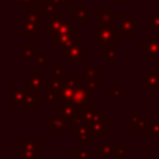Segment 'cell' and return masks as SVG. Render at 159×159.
<instances>
[{"label": "cell", "instance_id": "obj_33", "mask_svg": "<svg viewBox=\"0 0 159 159\" xmlns=\"http://www.w3.org/2000/svg\"><path fill=\"white\" fill-rule=\"evenodd\" d=\"M84 144H81L78 149L73 152V159H89L91 153L84 148Z\"/></svg>", "mask_w": 159, "mask_h": 159}, {"label": "cell", "instance_id": "obj_44", "mask_svg": "<svg viewBox=\"0 0 159 159\" xmlns=\"http://www.w3.org/2000/svg\"><path fill=\"white\" fill-rule=\"evenodd\" d=\"M65 1H66L67 4H70V2H78L80 0H65Z\"/></svg>", "mask_w": 159, "mask_h": 159}, {"label": "cell", "instance_id": "obj_32", "mask_svg": "<svg viewBox=\"0 0 159 159\" xmlns=\"http://www.w3.org/2000/svg\"><path fill=\"white\" fill-rule=\"evenodd\" d=\"M147 24L152 27L153 31H159V12L155 15L148 14L147 15Z\"/></svg>", "mask_w": 159, "mask_h": 159}, {"label": "cell", "instance_id": "obj_29", "mask_svg": "<svg viewBox=\"0 0 159 159\" xmlns=\"http://www.w3.org/2000/svg\"><path fill=\"white\" fill-rule=\"evenodd\" d=\"M50 70H51V76H55V77H57V78H60V80H66V78H68V73H67V71L66 70H63L61 66H57V65H51L50 66Z\"/></svg>", "mask_w": 159, "mask_h": 159}, {"label": "cell", "instance_id": "obj_9", "mask_svg": "<svg viewBox=\"0 0 159 159\" xmlns=\"http://www.w3.org/2000/svg\"><path fill=\"white\" fill-rule=\"evenodd\" d=\"M26 94H25V99L22 102V109L24 111H32L39 103H40V93L39 89H34V88H25Z\"/></svg>", "mask_w": 159, "mask_h": 159}, {"label": "cell", "instance_id": "obj_11", "mask_svg": "<svg viewBox=\"0 0 159 159\" xmlns=\"http://www.w3.org/2000/svg\"><path fill=\"white\" fill-rule=\"evenodd\" d=\"M119 53V48L113 46V43H103L102 50H101V57L106 60L107 65L112 66L114 63V60H117Z\"/></svg>", "mask_w": 159, "mask_h": 159}, {"label": "cell", "instance_id": "obj_25", "mask_svg": "<svg viewBox=\"0 0 159 159\" xmlns=\"http://www.w3.org/2000/svg\"><path fill=\"white\" fill-rule=\"evenodd\" d=\"M36 47H35V43L32 41H29V42H24L22 43V58L27 60V58H34V55L36 52Z\"/></svg>", "mask_w": 159, "mask_h": 159}, {"label": "cell", "instance_id": "obj_13", "mask_svg": "<svg viewBox=\"0 0 159 159\" xmlns=\"http://www.w3.org/2000/svg\"><path fill=\"white\" fill-rule=\"evenodd\" d=\"M73 19L77 20L81 26H84L87 20L91 19V10L86 7L84 2H80V5L73 9Z\"/></svg>", "mask_w": 159, "mask_h": 159}, {"label": "cell", "instance_id": "obj_1", "mask_svg": "<svg viewBox=\"0 0 159 159\" xmlns=\"http://www.w3.org/2000/svg\"><path fill=\"white\" fill-rule=\"evenodd\" d=\"M61 57L62 60H66L71 66L80 65V62L86 57V43L83 41H80L78 37H75L73 43L61 51Z\"/></svg>", "mask_w": 159, "mask_h": 159}, {"label": "cell", "instance_id": "obj_2", "mask_svg": "<svg viewBox=\"0 0 159 159\" xmlns=\"http://www.w3.org/2000/svg\"><path fill=\"white\" fill-rule=\"evenodd\" d=\"M135 14H116L114 21H117L116 27L120 37H135Z\"/></svg>", "mask_w": 159, "mask_h": 159}, {"label": "cell", "instance_id": "obj_4", "mask_svg": "<svg viewBox=\"0 0 159 159\" xmlns=\"http://www.w3.org/2000/svg\"><path fill=\"white\" fill-rule=\"evenodd\" d=\"M114 11L112 7H98L96 10V30L114 25Z\"/></svg>", "mask_w": 159, "mask_h": 159}, {"label": "cell", "instance_id": "obj_27", "mask_svg": "<svg viewBox=\"0 0 159 159\" xmlns=\"http://www.w3.org/2000/svg\"><path fill=\"white\" fill-rule=\"evenodd\" d=\"M103 72L101 70H98L96 66L93 65H86L84 66V77L88 78H99L102 77Z\"/></svg>", "mask_w": 159, "mask_h": 159}, {"label": "cell", "instance_id": "obj_36", "mask_svg": "<svg viewBox=\"0 0 159 159\" xmlns=\"http://www.w3.org/2000/svg\"><path fill=\"white\" fill-rule=\"evenodd\" d=\"M22 148L29 150H37L39 152V139H24L22 140Z\"/></svg>", "mask_w": 159, "mask_h": 159}, {"label": "cell", "instance_id": "obj_10", "mask_svg": "<svg viewBox=\"0 0 159 159\" xmlns=\"http://www.w3.org/2000/svg\"><path fill=\"white\" fill-rule=\"evenodd\" d=\"M73 22H75V19L72 20H65L62 22V25L56 30V31H52L50 32V42L55 43L56 40L62 36V35H67V34H73Z\"/></svg>", "mask_w": 159, "mask_h": 159}, {"label": "cell", "instance_id": "obj_14", "mask_svg": "<svg viewBox=\"0 0 159 159\" xmlns=\"http://www.w3.org/2000/svg\"><path fill=\"white\" fill-rule=\"evenodd\" d=\"M46 78L45 76L40 75V71H29V88L34 89H42L46 86Z\"/></svg>", "mask_w": 159, "mask_h": 159}, {"label": "cell", "instance_id": "obj_3", "mask_svg": "<svg viewBox=\"0 0 159 159\" xmlns=\"http://www.w3.org/2000/svg\"><path fill=\"white\" fill-rule=\"evenodd\" d=\"M119 34L118 30L116 27V25H109V26H104L101 29H97V36H96V41L101 45L103 43H117L119 41Z\"/></svg>", "mask_w": 159, "mask_h": 159}, {"label": "cell", "instance_id": "obj_28", "mask_svg": "<svg viewBox=\"0 0 159 159\" xmlns=\"http://www.w3.org/2000/svg\"><path fill=\"white\" fill-rule=\"evenodd\" d=\"M22 19H24V22H31V24H36V25L40 24V14L36 12L34 9H30L26 14H24Z\"/></svg>", "mask_w": 159, "mask_h": 159}, {"label": "cell", "instance_id": "obj_31", "mask_svg": "<svg viewBox=\"0 0 159 159\" xmlns=\"http://www.w3.org/2000/svg\"><path fill=\"white\" fill-rule=\"evenodd\" d=\"M17 155L22 159H39V152L37 150H29V149H20L17 150Z\"/></svg>", "mask_w": 159, "mask_h": 159}, {"label": "cell", "instance_id": "obj_40", "mask_svg": "<svg viewBox=\"0 0 159 159\" xmlns=\"http://www.w3.org/2000/svg\"><path fill=\"white\" fill-rule=\"evenodd\" d=\"M147 42L150 45H158L159 46V36H148Z\"/></svg>", "mask_w": 159, "mask_h": 159}, {"label": "cell", "instance_id": "obj_16", "mask_svg": "<svg viewBox=\"0 0 159 159\" xmlns=\"http://www.w3.org/2000/svg\"><path fill=\"white\" fill-rule=\"evenodd\" d=\"M65 20L62 19V15L56 12V14H52L50 15L48 19L45 20V30L47 32H52V31H56L63 22Z\"/></svg>", "mask_w": 159, "mask_h": 159}, {"label": "cell", "instance_id": "obj_38", "mask_svg": "<svg viewBox=\"0 0 159 159\" xmlns=\"http://www.w3.org/2000/svg\"><path fill=\"white\" fill-rule=\"evenodd\" d=\"M129 117H130V125H132L133 128H135V125L138 124V122H139V119L143 117V114H142L140 111H130Z\"/></svg>", "mask_w": 159, "mask_h": 159}, {"label": "cell", "instance_id": "obj_30", "mask_svg": "<svg viewBox=\"0 0 159 159\" xmlns=\"http://www.w3.org/2000/svg\"><path fill=\"white\" fill-rule=\"evenodd\" d=\"M107 93L111 94L116 99H123L125 97V91L122 87H108L107 88Z\"/></svg>", "mask_w": 159, "mask_h": 159}, {"label": "cell", "instance_id": "obj_43", "mask_svg": "<svg viewBox=\"0 0 159 159\" xmlns=\"http://www.w3.org/2000/svg\"><path fill=\"white\" fill-rule=\"evenodd\" d=\"M113 2H116V4H118V2H130V0H112Z\"/></svg>", "mask_w": 159, "mask_h": 159}, {"label": "cell", "instance_id": "obj_41", "mask_svg": "<svg viewBox=\"0 0 159 159\" xmlns=\"http://www.w3.org/2000/svg\"><path fill=\"white\" fill-rule=\"evenodd\" d=\"M53 1H55V4L57 5L58 9H67L68 7V4L65 0H53Z\"/></svg>", "mask_w": 159, "mask_h": 159}, {"label": "cell", "instance_id": "obj_42", "mask_svg": "<svg viewBox=\"0 0 159 159\" xmlns=\"http://www.w3.org/2000/svg\"><path fill=\"white\" fill-rule=\"evenodd\" d=\"M152 7H153L154 10H158V11H159V0H157L155 2H153V4H152Z\"/></svg>", "mask_w": 159, "mask_h": 159}, {"label": "cell", "instance_id": "obj_22", "mask_svg": "<svg viewBox=\"0 0 159 159\" xmlns=\"http://www.w3.org/2000/svg\"><path fill=\"white\" fill-rule=\"evenodd\" d=\"M75 37H76V36H73V34H67V35L60 36V37L56 40V42H55L56 48H58V50H65V48H67L68 46H71V45L73 43Z\"/></svg>", "mask_w": 159, "mask_h": 159}, {"label": "cell", "instance_id": "obj_39", "mask_svg": "<svg viewBox=\"0 0 159 159\" xmlns=\"http://www.w3.org/2000/svg\"><path fill=\"white\" fill-rule=\"evenodd\" d=\"M47 82H48L50 86H51L55 91H57V92H58V89H60V87H61V84H62V80H60V78H57V77H55V76H51L50 81H47Z\"/></svg>", "mask_w": 159, "mask_h": 159}, {"label": "cell", "instance_id": "obj_5", "mask_svg": "<svg viewBox=\"0 0 159 159\" xmlns=\"http://www.w3.org/2000/svg\"><path fill=\"white\" fill-rule=\"evenodd\" d=\"M81 114L83 116L84 118V122L87 125H92V124H96V123H99L104 119L106 116L102 114V112L94 106V104H89V106H86L82 108L81 111Z\"/></svg>", "mask_w": 159, "mask_h": 159}, {"label": "cell", "instance_id": "obj_8", "mask_svg": "<svg viewBox=\"0 0 159 159\" xmlns=\"http://www.w3.org/2000/svg\"><path fill=\"white\" fill-rule=\"evenodd\" d=\"M91 92L86 88L84 86V81L81 82V84L78 86V88L76 89V93L73 96V99L71 102H75L77 104H80L82 108L86 107V106H89L91 104Z\"/></svg>", "mask_w": 159, "mask_h": 159}, {"label": "cell", "instance_id": "obj_18", "mask_svg": "<svg viewBox=\"0 0 159 159\" xmlns=\"http://www.w3.org/2000/svg\"><path fill=\"white\" fill-rule=\"evenodd\" d=\"M45 104L46 106H57L58 104V92L55 91L48 82H46L45 86Z\"/></svg>", "mask_w": 159, "mask_h": 159}, {"label": "cell", "instance_id": "obj_6", "mask_svg": "<svg viewBox=\"0 0 159 159\" xmlns=\"http://www.w3.org/2000/svg\"><path fill=\"white\" fill-rule=\"evenodd\" d=\"M80 111L77 109V107L75 104H72L71 102H61L56 106V114L57 117L65 119L66 122H72L75 116Z\"/></svg>", "mask_w": 159, "mask_h": 159}, {"label": "cell", "instance_id": "obj_35", "mask_svg": "<svg viewBox=\"0 0 159 159\" xmlns=\"http://www.w3.org/2000/svg\"><path fill=\"white\" fill-rule=\"evenodd\" d=\"M148 123H149V120H148L147 116H143V117L139 119L138 124L135 125V132H137V133H147Z\"/></svg>", "mask_w": 159, "mask_h": 159}, {"label": "cell", "instance_id": "obj_15", "mask_svg": "<svg viewBox=\"0 0 159 159\" xmlns=\"http://www.w3.org/2000/svg\"><path fill=\"white\" fill-rule=\"evenodd\" d=\"M142 88H159V75L158 71H148L140 80Z\"/></svg>", "mask_w": 159, "mask_h": 159}, {"label": "cell", "instance_id": "obj_37", "mask_svg": "<svg viewBox=\"0 0 159 159\" xmlns=\"http://www.w3.org/2000/svg\"><path fill=\"white\" fill-rule=\"evenodd\" d=\"M114 154L118 155V159H124L125 157L130 155V150L127 149L124 145H116V149H114Z\"/></svg>", "mask_w": 159, "mask_h": 159}, {"label": "cell", "instance_id": "obj_46", "mask_svg": "<svg viewBox=\"0 0 159 159\" xmlns=\"http://www.w3.org/2000/svg\"><path fill=\"white\" fill-rule=\"evenodd\" d=\"M19 1H20V0H11V2H12V4H15V5H16Z\"/></svg>", "mask_w": 159, "mask_h": 159}, {"label": "cell", "instance_id": "obj_48", "mask_svg": "<svg viewBox=\"0 0 159 159\" xmlns=\"http://www.w3.org/2000/svg\"><path fill=\"white\" fill-rule=\"evenodd\" d=\"M158 159H159V158H158Z\"/></svg>", "mask_w": 159, "mask_h": 159}, {"label": "cell", "instance_id": "obj_24", "mask_svg": "<svg viewBox=\"0 0 159 159\" xmlns=\"http://www.w3.org/2000/svg\"><path fill=\"white\" fill-rule=\"evenodd\" d=\"M25 94H26V91L25 88H12L11 89V94H10V101H11V104L12 106H17V104H22L24 99H25Z\"/></svg>", "mask_w": 159, "mask_h": 159}, {"label": "cell", "instance_id": "obj_26", "mask_svg": "<svg viewBox=\"0 0 159 159\" xmlns=\"http://www.w3.org/2000/svg\"><path fill=\"white\" fill-rule=\"evenodd\" d=\"M84 86L93 94V93L97 92V89H99L102 87V82L98 78H88V77H84Z\"/></svg>", "mask_w": 159, "mask_h": 159}, {"label": "cell", "instance_id": "obj_21", "mask_svg": "<svg viewBox=\"0 0 159 159\" xmlns=\"http://www.w3.org/2000/svg\"><path fill=\"white\" fill-rule=\"evenodd\" d=\"M114 149H116V145L103 143V144H97L96 153L98 157H101V159H108V157L114 154Z\"/></svg>", "mask_w": 159, "mask_h": 159}, {"label": "cell", "instance_id": "obj_34", "mask_svg": "<svg viewBox=\"0 0 159 159\" xmlns=\"http://www.w3.org/2000/svg\"><path fill=\"white\" fill-rule=\"evenodd\" d=\"M147 133H150L154 139H158L159 138V122H155V120L149 122L147 127Z\"/></svg>", "mask_w": 159, "mask_h": 159}, {"label": "cell", "instance_id": "obj_20", "mask_svg": "<svg viewBox=\"0 0 159 159\" xmlns=\"http://www.w3.org/2000/svg\"><path fill=\"white\" fill-rule=\"evenodd\" d=\"M34 60H35V63H36V66L39 67L40 71H45L47 66H51L52 65V61L43 52H40L39 48L36 50V52L34 55Z\"/></svg>", "mask_w": 159, "mask_h": 159}, {"label": "cell", "instance_id": "obj_45", "mask_svg": "<svg viewBox=\"0 0 159 159\" xmlns=\"http://www.w3.org/2000/svg\"><path fill=\"white\" fill-rule=\"evenodd\" d=\"M130 2H133V4H140L142 0H130Z\"/></svg>", "mask_w": 159, "mask_h": 159}, {"label": "cell", "instance_id": "obj_17", "mask_svg": "<svg viewBox=\"0 0 159 159\" xmlns=\"http://www.w3.org/2000/svg\"><path fill=\"white\" fill-rule=\"evenodd\" d=\"M140 52L147 56L148 60H159V46L150 45L147 41L140 43Z\"/></svg>", "mask_w": 159, "mask_h": 159}, {"label": "cell", "instance_id": "obj_19", "mask_svg": "<svg viewBox=\"0 0 159 159\" xmlns=\"http://www.w3.org/2000/svg\"><path fill=\"white\" fill-rule=\"evenodd\" d=\"M57 9L58 7H57V5L55 4L53 0H45L43 2H40L36 7H34V10L36 12H39L40 15H42V14H50V15L56 14Z\"/></svg>", "mask_w": 159, "mask_h": 159}, {"label": "cell", "instance_id": "obj_12", "mask_svg": "<svg viewBox=\"0 0 159 159\" xmlns=\"http://www.w3.org/2000/svg\"><path fill=\"white\" fill-rule=\"evenodd\" d=\"M73 137L80 142V144H89L91 143V132H89V127L87 124H81V125H76L73 129Z\"/></svg>", "mask_w": 159, "mask_h": 159}, {"label": "cell", "instance_id": "obj_23", "mask_svg": "<svg viewBox=\"0 0 159 159\" xmlns=\"http://www.w3.org/2000/svg\"><path fill=\"white\" fill-rule=\"evenodd\" d=\"M22 35L25 37H37L40 35L39 25L31 24V22H24L22 26Z\"/></svg>", "mask_w": 159, "mask_h": 159}, {"label": "cell", "instance_id": "obj_7", "mask_svg": "<svg viewBox=\"0 0 159 159\" xmlns=\"http://www.w3.org/2000/svg\"><path fill=\"white\" fill-rule=\"evenodd\" d=\"M45 124L47 128H50V130L52 133H67L68 132V127H67V122L60 117H50L46 116L45 117Z\"/></svg>", "mask_w": 159, "mask_h": 159}, {"label": "cell", "instance_id": "obj_47", "mask_svg": "<svg viewBox=\"0 0 159 159\" xmlns=\"http://www.w3.org/2000/svg\"><path fill=\"white\" fill-rule=\"evenodd\" d=\"M158 75H159V67H158Z\"/></svg>", "mask_w": 159, "mask_h": 159}]
</instances>
